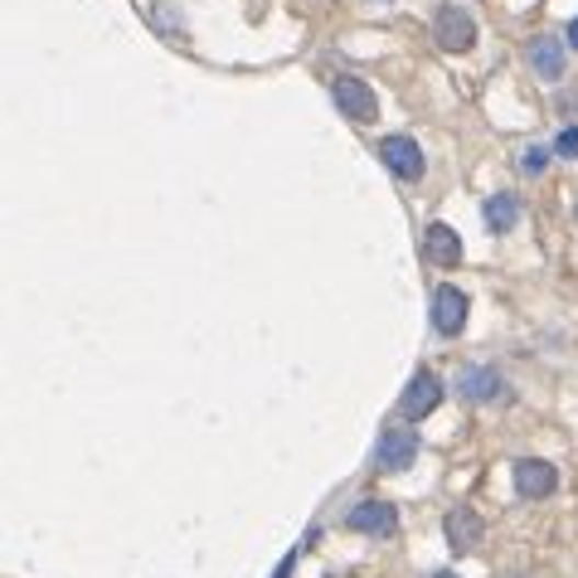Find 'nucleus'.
I'll return each instance as SVG.
<instances>
[{
  "instance_id": "1",
  "label": "nucleus",
  "mask_w": 578,
  "mask_h": 578,
  "mask_svg": "<svg viewBox=\"0 0 578 578\" xmlns=\"http://www.w3.org/2000/svg\"><path fill=\"white\" fill-rule=\"evenodd\" d=\"M331 98H336L340 117L360 122V127H370V122L379 117V98H374V88L365 83V78H355V73H340L331 83Z\"/></svg>"
},
{
  "instance_id": "2",
  "label": "nucleus",
  "mask_w": 578,
  "mask_h": 578,
  "mask_svg": "<svg viewBox=\"0 0 578 578\" xmlns=\"http://www.w3.org/2000/svg\"><path fill=\"white\" fill-rule=\"evenodd\" d=\"M433 39H438L447 54H467L472 44H476V20H472L462 5H442L438 20H433Z\"/></svg>"
},
{
  "instance_id": "3",
  "label": "nucleus",
  "mask_w": 578,
  "mask_h": 578,
  "mask_svg": "<svg viewBox=\"0 0 578 578\" xmlns=\"http://www.w3.org/2000/svg\"><path fill=\"white\" fill-rule=\"evenodd\" d=\"M345 525L355 530V535L389 540V535H399V510H394L389 501H360V506L345 515Z\"/></svg>"
},
{
  "instance_id": "4",
  "label": "nucleus",
  "mask_w": 578,
  "mask_h": 578,
  "mask_svg": "<svg viewBox=\"0 0 578 578\" xmlns=\"http://www.w3.org/2000/svg\"><path fill=\"white\" fill-rule=\"evenodd\" d=\"M438 404H442V384H438V374H433V370H418L413 379H408L404 399H399V413L408 418V423H418V418H428Z\"/></svg>"
},
{
  "instance_id": "5",
  "label": "nucleus",
  "mask_w": 578,
  "mask_h": 578,
  "mask_svg": "<svg viewBox=\"0 0 578 578\" xmlns=\"http://www.w3.org/2000/svg\"><path fill=\"white\" fill-rule=\"evenodd\" d=\"M467 311H472V297L462 287H438L433 292V326H438V336H462Z\"/></svg>"
},
{
  "instance_id": "6",
  "label": "nucleus",
  "mask_w": 578,
  "mask_h": 578,
  "mask_svg": "<svg viewBox=\"0 0 578 578\" xmlns=\"http://www.w3.org/2000/svg\"><path fill=\"white\" fill-rule=\"evenodd\" d=\"M379 161L389 166L399 180H418V175H423V166H428L413 136H384V141H379Z\"/></svg>"
},
{
  "instance_id": "7",
  "label": "nucleus",
  "mask_w": 578,
  "mask_h": 578,
  "mask_svg": "<svg viewBox=\"0 0 578 578\" xmlns=\"http://www.w3.org/2000/svg\"><path fill=\"white\" fill-rule=\"evenodd\" d=\"M413 457H418V433L413 428H389V433L379 438V447H374L379 472H404V467H413Z\"/></svg>"
},
{
  "instance_id": "8",
  "label": "nucleus",
  "mask_w": 578,
  "mask_h": 578,
  "mask_svg": "<svg viewBox=\"0 0 578 578\" xmlns=\"http://www.w3.org/2000/svg\"><path fill=\"white\" fill-rule=\"evenodd\" d=\"M554 486H559V472H554L544 457H520L515 462V491L525 496V501H544V496H554Z\"/></svg>"
},
{
  "instance_id": "9",
  "label": "nucleus",
  "mask_w": 578,
  "mask_h": 578,
  "mask_svg": "<svg viewBox=\"0 0 578 578\" xmlns=\"http://www.w3.org/2000/svg\"><path fill=\"white\" fill-rule=\"evenodd\" d=\"M442 530H447V549L452 554H472L476 544H481V515H476L472 506H457V510H447V520H442Z\"/></svg>"
},
{
  "instance_id": "10",
  "label": "nucleus",
  "mask_w": 578,
  "mask_h": 578,
  "mask_svg": "<svg viewBox=\"0 0 578 578\" xmlns=\"http://www.w3.org/2000/svg\"><path fill=\"white\" fill-rule=\"evenodd\" d=\"M423 258L433 268H457V258H462V238L452 224H428L423 229Z\"/></svg>"
},
{
  "instance_id": "11",
  "label": "nucleus",
  "mask_w": 578,
  "mask_h": 578,
  "mask_svg": "<svg viewBox=\"0 0 578 578\" xmlns=\"http://www.w3.org/2000/svg\"><path fill=\"white\" fill-rule=\"evenodd\" d=\"M564 44L569 39H554V34H535L530 39V68H535L540 78H564Z\"/></svg>"
},
{
  "instance_id": "12",
  "label": "nucleus",
  "mask_w": 578,
  "mask_h": 578,
  "mask_svg": "<svg viewBox=\"0 0 578 578\" xmlns=\"http://www.w3.org/2000/svg\"><path fill=\"white\" fill-rule=\"evenodd\" d=\"M462 399H472V404H491V399H501L506 394V379L496 370H486V365H472L467 374H462Z\"/></svg>"
},
{
  "instance_id": "13",
  "label": "nucleus",
  "mask_w": 578,
  "mask_h": 578,
  "mask_svg": "<svg viewBox=\"0 0 578 578\" xmlns=\"http://www.w3.org/2000/svg\"><path fill=\"white\" fill-rule=\"evenodd\" d=\"M481 219H486V229L491 234H510L520 224V200L510 195V190H496V195L481 204Z\"/></svg>"
},
{
  "instance_id": "14",
  "label": "nucleus",
  "mask_w": 578,
  "mask_h": 578,
  "mask_svg": "<svg viewBox=\"0 0 578 578\" xmlns=\"http://www.w3.org/2000/svg\"><path fill=\"white\" fill-rule=\"evenodd\" d=\"M544 166H549V151H544V146H525V151H520V170H525V175H544Z\"/></svg>"
},
{
  "instance_id": "15",
  "label": "nucleus",
  "mask_w": 578,
  "mask_h": 578,
  "mask_svg": "<svg viewBox=\"0 0 578 578\" xmlns=\"http://www.w3.org/2000/svg\"><path fill=\"white\" fill-rule=\"evenodd\" d=\"M554 151H559V156H569V161H574V156H578V127L559 132V141H554Z\"/></svg>"
},
{
  "instance_id": "16",
  "label": "nucleus",
  "mask_w": 578,
  "mask_h": 578,
  "mask_svg": "<svg viewBox=\"0 0 578 578\" xmlns=\"http://www.w3.org/2000/svg\"><path fill=\"white\" fill-rule=\"evenodd\" d=\"M564 39H569V44H574V49H578V15L569 20V34H564Z\"/></svg>"
},
{
  "instance_id": "17",
  "label": "nucleus",
  "mask_w": 578,
  "mask_h": 578,
  "mask_svg": "<svg viewBox=\"0 0 578 578\" xmlns=\"http://www.w3.org/2000/svg\"><path fill=\"white\" fill-rule=\"evenodd\" d=\"M433 578H457V574H433Z\"/></svg>"
}]
</instances>
